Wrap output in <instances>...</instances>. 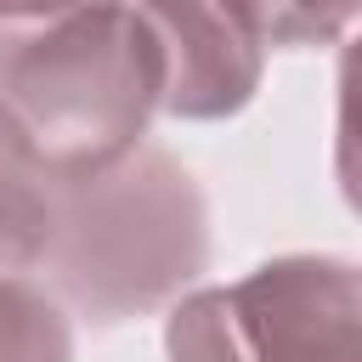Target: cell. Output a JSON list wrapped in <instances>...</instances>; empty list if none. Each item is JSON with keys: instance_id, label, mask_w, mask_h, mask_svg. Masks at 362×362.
<instances>
[{"instance_id": "cell-5", "label": "cell", "mask_w": 362, "mask_h": 362, "mask_svg": "<svg viewBox=\"0 0 362 362\" xmlns=\"http://www.w3.org/2000/svg\"><path fill=\"white\" fill-rule=\"evenodd\" d=\"M57 221V175L34 164L0 107V272H34Z\"/></svg>"}, {"instance_id": "cell-2", "label": "cell", "mask_w": 362, "mask_h": 362, "mask_svg": "<svg viewBox=\"0 0 362 362\" xmlns=\"http://www.w3.org/2000/svg\"><path fill=\"white\" fill-rule=\"evenodd\" d=\"M0 107L57 181L130 158L164 107V51L136 0H90L0 40Z\"/></svg>"}, {"instance_id": "cell-9", "label": "cell", "mask_w": 362, "mask_h": 362, "mask_svg": "<svg viewBox=\"0 0 362 362\" xmlns=\"http://www.w3.org/2000/svg\"><path fill=\"white\" fill-rule=\"evenodd\" d=\"M79 6H90V0H0V40H17L28 28H45V23H57V17L79 11Z\"/></svg>"}, {"instance_id": "cell-1", "label": "cell", "mask_w": 362, "mask_h": 362, "mask_svg": "<svg viewBox=\"0 0 362 362\" xmlns=\"http://www.w3.org/2000/svg\"><path fill=\"white\" fill-rule=\"evenodd\" d=\"M209 266V209L181 158L136 147L130 158L57 181V221L34 277L85 322L113 328L175 305Z\"/></svg>"}, {"instance_id": "cell-6", "label": "cell", "mask_w": 362, "mask_h": 362, "mask_svg": "<svg viewBox=\"0 0 362 362\" xmlns=\"http://www.w3.org/2000/svg\"><path fill=\"white\" fill-rule=\"evenodd\" d=\"M0 362H74V311L23 272H0Z\"/></svg>"}, {"instance_id": "cell-7", "label": "cell", "mask_w": 362, "mask_h": 362, "mask_svg": "<svg viewBox=\"0 0 362 362\" xmlns=\"http://www.w3.org/2000/svg\"><path fill=\"white\" fill-rule=\"evenodd\" d=\"M266 45L305 51V45H334L362 23V0H238Z\"/></svg>"}, {"instance_id": "cell-4", "label": "cell", "mask_w": 362, "mask_h": 362, "mask_svg": "<svg viewBox=\"0 0 362 362\" xmlns=\"http://www.w3.org/2000/svg\"><path fill=\"white\" fill-rule=\"evenodd\" d=\"M164 51V107L170 119L209 124L255 102L266 74V40L238 0H136Z\"/></svg>"}, {"instance_id": "cell-3", "label": "cell", "mask_w": 362, "mask_h": 362, "mask_svg": "<svg viewBox=\"0 0 362 362\" xmlns=\"http://www.w3.org/2000/svg\"><path fill=\"white\" fill-rule=\"evenodd\" d=\"M170 362H362V266L277 255L238 283L192 288L164 317Z\"/></svg>"}, {"instance_id": "cell-8", "label": "cell", "mask_w": 362, "mask_h": 362, "mask_svg": "<svg viewBox=\"0 0 362 362\" xmlns=\"http://www.w3.org/2000/svg\"><path fill=\"white\" fill-rule=\"evenodd\" d=\"M334 175L345 204L362 215V28L339 51V107H334Z\"/></svg>"}]
</instances>
